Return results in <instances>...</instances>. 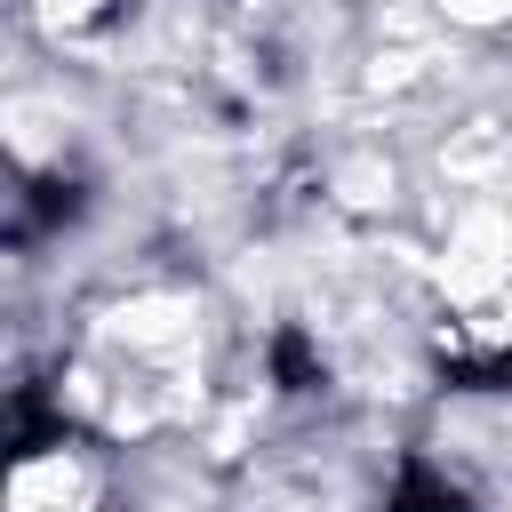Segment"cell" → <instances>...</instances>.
I'll use <instances>...</instances> for the list:
<instances>
[{
    "label": "cell",
    "instance_id": "6da1fadb",
    "mask_svg": "<svg viewBox=\"0 0 512 512\" xmlns=\"http://www.w3.org/2000/svg\"><path fill=\"white\" fill-rule=\"evenodd\" d=\"M104 456L72 432H48V440H24L16 464H8V512H104Z\"/></svg>",
    "mask_w": 512,
    "mask_h": 512
},
{
    "label": "cell",
    "instance_id": "7a4b0ae2",
    "mask_svg": "<svg viewBox=\"0 0 512 512\" xmlns=\"http://www.w3.org/2000/svg\"><path fill=\"white\" fill-rule=\"evenodd\" d=\"M112 16H120V0H32V24L56 32V40H80V32L112 24Z\"/></svg>",
    "mask_w": 512,
    "mask_h": 512
},
{
    "label": "cell",
    "instance_id": "3957f363",
    "mask_svg": "<svg viewBox=\"0 0 512 512\" xmlns=\"http://www.w3.org/2000/svg\"><path fill=\"white\" fill-rule=\"evenodd\" d=\"M440 8H448L456 24H504V16H512V0H440Z\"/></svg>",
    "mask_w": 512,
    "mask_h": 512
},
{
    "label": "cell",
    "instance_id": "277c9868",
    "mask_svg": "<svg viewBox=\"0 0 512 512\" xmlns=\"http://www.w3.org/2000/svg\"><path fill=\"white\" fill-rule=\"evenodd\" d=\"M408 512H456V504H408Z\"/></svg>",
    "mask_w": 512,
    "mask_h": 512
}]
</instances>
